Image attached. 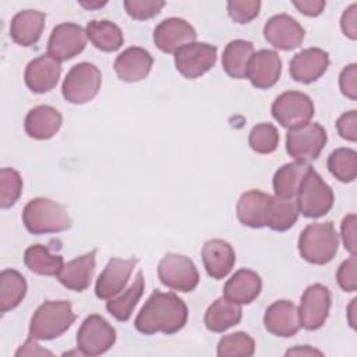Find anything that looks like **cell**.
Returning a JSON list of instances; mask_svg holds the SVG:
<instances>
[{"instance_id": "d4e9b609", "label": "cell", "mask_w": 357, "mask_h": 357, "mask_svg": "<svg viewBox=\"0 0 357 357\" xmlns=\"http://www.w3.org/2000/svg\"><path fill=\"white\" fill-rule=\"evenodd\" d=\"M63 124L60 112L52 106L40 105L31 109L25 117V132L33 139H49L57 134Z\"/></svg>"}, {"instance_id": "7402d4cb", "label": "cell", "mask_w": 357, "mask_h": 357, "mask_svg": "<svg viewBox=\"0 0 357 357\" xmlns=\"http://www.w3.org/2000/svg\"><path fill=\"white\" fill-rule=\"evenodd\" d=\"M153 64L151 53L142 47L132 46L120 53L114 60V71L124 82H137L144 79Z\"/></svg>"}, {"instance_id": "30bf717a", "label": "cell", "mask_w": 357, "mask_h": 357, "mask_svg": "<svg viewBox=\"0 0 357 357\" xmlns=\"http://www.w3.org/2000/svg\"><path fill=\"white\" fill-rule=\"evenodd\" d=\"M158 276L169 289L178 291H191L199 282V273L195 264L185 255L169 252L158 265Z\"/></svg>"}, {"instance_id": "83f0119b", "label": "cell", "mask_w": 357, "mask_h": 357, "mask_svg": "<svg viewBox=\"0 0 357 357\" xmlns=\"http://www.w3.org/2000/svg\"><path fill=\"white\" fill-rule=\"evenodd\" d=\"M243 311L240 304L231 303L225 297L216 298L205 311L204 324L206 329L215 333H222L241 321Z\"/></svg>"}, {"instance_id": "7bdbcfd3", "label": "cell", "mask_w": 357, "mask_h": 357, "mask_svg": "<svg viewBox=\"0 0 357 357\" xmlns=\"http://www.w3.org/2000/svg\"><path fill=\"white\" fill-rule=\"evenodd\" d=\"M339 86L346 98L351 100L357 99V64L351 63L342 70L339 77Z\"/></svg>"}, {"instance_id": "603a6c76", "label": "cell", "mask_w": 357, "mask_h": 357, "mask_svg": "<svg viewBox=\"0 0 357 357\" xmlns=\"http://www.w3.org/2000/svg\"><path fill=\"white\" fill-rule=\"evenodd\" d=\"M271 198L272 195L259 190H250L241 194L236 205V213L240 223L252 229L265 227Z\"/></svg>"}, {"instance_id": "f1b7e54d", "label": "cell", "mask_w": 357, "mask_h": 357, "mask_svg": "<svg viewBox=\"0 0 357 357\" xmlns=\"http://www.w3.org/2000/svg\"><path fill=\"white\" fill-rule=\"evenodd\" d=\"M254 54V45L250 40L234 39L229 42L223 50L222 66L231 78L241 79L247 77V68Z\"/></svg>"}, {"instance_id": "8d00e7d4", "label": "cell", "mask_w": 357, "mask_h": 357, "mask_svg": "<svg viewBox=\"0 0 357 357\" xmlns=\"http://www.w3.org/2000/svg\"><path fill=\"white\" fill-rule=\"evenodd\" d=\"M255 351L254 339L245 332H234L223 336L218 343V356L219 357H236L244 356L250 357Z\"/></svg>"}, {"instance_id": "f35d334b", "label": "cell", "mask_w": 357, "mask_h": 357, "mask_svg": "<svg viewBox=\"0 0 357 357\" xmlns=\"http://www.w3.org/2000/svg\"><path fill=\"white\" fill-rule=\"evenodd\" d=\"M22 192V178L20 173L11 167L0 170V206L11 208Z\"/></svg>"}, {"instance_id": "ffe728a7", "label": "cell", "mask_w": 357, "mask_h": 357, "mask_svg": "<svg viewBox=\"0 0 357 357\" xmlns=\"http://www.w3.org/2000/svg\"><path fill=\"white\" fill-rule=\"evenodd\" d=\"M264 325L266 331L275 336L291 337L301 326L298 308L289 300L275 301L265 311Z\"/></svg>"}, {"instance_id": "c3c4849f", "label": "cell", "mask_w": 357, "mask_h": 357, "mask_svg": "<svg viewBox=\"0 0 357 357\" xmlns=\"http://www.w3.org/2000/svg\"><path fill=\"white\" fill-rule=\"evenodd\" d=\"M42 356V354H47V356H52V351L49 350H45V349H40L39 344L35 342L33 337H29L17 351H15V356Z\"/></svg>"}, {"instance_id": "ba28073f", "label": "cell", "mask_w": 357, "mask_h": 357, "mask_svg": "<svg viewBox=\"0 0 357 357\" xmlns=\"http://www.w3.org/2000/svg\"><path fill=\"white\" fill-rule=\"evenodd\" d=\"M314 110L315 107L311 98L298 91H286L272 103L273 119L289 130L310 123Z\"/></svg>"}, {"instance_id": "484cf974", "label": "cell", "mask_w": 357, "mask_h": 357, "mask_svg": "<svg viewBox=\"0 0 357 357\" xmlns=\"http://www.w3.org/2000/svg\"><path fill=\"white\" fill-rule=\"evenodd\" d=\"M262 280L251 269L237 271L225 284L223 297L236 304H250L261 293Z\"/></svg>"}, {"instance_id": "bcb514c9", "label": "cell", "mask_w": 357, "mask_h": 357, "mask_svg": "<svg viewBox=\"0 0 357 357\" xmlns=\"http://www.w3.org/2000/svg\"><path fill=\"white\" fill-rule=\"evenodd\" d=\"M340 26L343 33L354 40L357 38V4L353 3L350 7L344 10L340 20Z\"/></svg>"}, {"instance_id": "d6986e66", "label": "cell", "mask_w": 357, "mask_h": 357, "mask_svg": "<svg viewBox=\"0 0 357 357\" xmlns=\"http://www.w3.org/2000/svg\"><path fill=\"white\" fill-rule=\"evenodd\" d=\"M282 73V60L279 54L273 50L262 49L252 54L248 68L247 77L252 86L258 89H268L273 86Z\"/></svg>"}, {"instance_id": "b9f144b4", "label": "cell", "mask_w": 357, "mask_h": 357, "mask_svg": "<svg viewBox=\"0 0 357 357\" xmlns=\"http://www.w3.org/2000/svg\"><path fill=\"white\" fill-rule=\"evenodd\" d=\"M336 279L339 286L344 291H356L357 289V259L356 254H351V257L346 261H343L337 269Z\"/></svg>"}, {"instance_id": "74e56055", "label": "cell", "mask_w": 357, "mask_h": 357, "mask_svg": "<svg viewBox=\"0 0 357 357\" xmlns=\"http://www.w3.org/2000/svg\"><path fill=\"white\" fill-rule=\"evenodd\" d=\"M248 144L257 153H272L279 145L278 128L271 123H261L254 126L248 135Z\"/></svg>"}, {"instance_id": "f907efd6", "label": "cell", "mask_w": 357, "mask_h": 357, "mask_svg": "<svg viewBox=\"0 0 357 357\" xmlns=\"http://www.w3.org/2000/svg\"><path fill=\"white\" fill-rule=\"evenodd\" d=\"M356 301H357V298H353L351 300V304L349 305V322H350V325H351V328H356V319L353 318V315H354V308H356Z\"/></svg>"}, {"instance_id": "cb8c5ba5", "label": "cell", "mask_w": 357, "mask_h": 357, "mask_svg": "<svg viewBox=\"0 0 357 357\" xmlns=\"http://www.w3.org/2000/svg\"><path fill=\"white\" fill-rule=\"evenodd\" d=\"M95 257L96 250H92L64 264L57 275L59 282L74 291H84L88 289L95 272Z\"/></svg>"}, {"instance_id": "4316f807", "label": "cell", "mask_w": 357, "mask_h": 357, "mask_svg": "<svg viewBox=\"0 0 357 357\" xmlns=\"http://www.w3.org/2000/svg\"><path fill=\"white\" fill-rule=\"evenodd\" d=\"M46 15L38 10H22L17 13L10 24V35L20 46L35 45L45 28Z\"/></svg>"}, {"instance_id": "f546056e", "label": "cell", "mask_w": 357, "mask_h": 357, "mask_svg": "<svg viewBox=\"0 0 357 357\" xmlns=\"http://www.w3.org/2000/svg\"><path fill=\"white\" fill-rule=\"evenodd\" d=\"M311 166L303 162H291L279 167L273 176V191L279 198H294L298 192L301 181L310 172Z\"/></svg>"}, {"instance_id": "4fadbf2b", "label": "cell", "mask_w": 357, "mask_h": 357, "mask_svg": "<svg viewBox=\"0 0 357 357\" xmlns=\"http://www.w3.org/2000/svg\"><path fill=\"white\" fill-rule=\"evenodd\" d=\"M331 310V291L326 286L314 283L308 286L301 297L298 318L300 325L307 331H317L324 326Z\"/></svg>"}, {"instance_id": "7c38bea8", "label": "cell", "mask_w": 357, "mask_h": 357, "mask_svg": "<svg viewBox=\"0 0 357 357\" xmlns=\"http://www.w3.org/2000/svg\"><path fill=\"white\" fill-rule=\"evenodd\" d=\"M86 31L74 22H63L53 28L47 40V54L57 61L78 56L86 46Z\"/></svg>"}, {"instance_id": "44dd1931", "label": "cell", "mask_w": 357, "mask_h": 357, "mask_svg": "<svg viewBox=\"0 0 357 357\" xmlns=\"http://www.w3.org/2000/svg\"><path fill=\"white\" fill-rule=\"evenodd\" d=\"M202 262L206 273L211 278L220 280L233 269L236 252L230 243L222 238H212L205 241L202 247Z\"/></svg>"}, {"instance_id": "6da1fadb", "label": "cell", "mask_w": 357, "mask_h": 357, "mask_svg": "<svg viewBox=\"0 0 357 357\" xmlns=\"http://www.w3.org/2000/svg\"><path fill=\"white\" fill-rule=\"evenodd\" d=\"M188 318L185 303L172 291L155 290L139 310L134 326L144 335L162 332L173 335L184 328Z\"/></svg>"}, {"instance_id": "5bb4252c", "label": "cell", "mask_w": 357, "mask_h": 357, "mask_svg": "<svg viewBox=\"0 0 357 357\" xmlns=\"http://www.w3.org/2000/svg\"><path fill=\"white\" fill-rule=\"evenodd\" d=\"M195 39L197 32L192 25L177 17L163 20L153 29V42L165 53H176L183 46L194 43Z\"/></svg>"}, {"instance_id": "d6a6232c", "label": "cell", "mask_w": 357, "mask_h": 357, "mask_svg": "<svg viewBox=\"0 0 357 357\" xmlns=\"http://www.w3.org/2000/svg\"><path fill=\"white\" fill-rule=\"evenodd\" d=\"M85 31L92 45L102 52H116L124 42L121 29L109 20H91Z\"/></svg>"}, {"instance_id": "816d5d0a", "label": "cell", "mask_w": 357, "mask_h": 357, "mask_svg": "<svg viewBox=\"0 0 357 357\" xmlns=\"http://www.w3.org/2000/svg\"><path fill=\"white\" fill-rule=\"evenodd\" d=\"M106 4V1H103V3H81V6H84V7H86V8H98V7H102V6H105Z\"/></svg>"}, {"instance_id": "3957f363", "label": "cell", "mask_w": 357, "mask_h": 357, "mask_svg": "<svg viewBox=\"0 0 357 357\" xmlns=\"http://www.w3.org/2000/svg\"><path fill=\"white\" fill-rule=\"evenodd\" d=\"M71 303L67 300H49L38 307L31 318L29 337L52 340L63 335L75 321Z\"/></svg>"}, {"instance_id": "5b68a950", "label": "cell", "mask_w": 357, "mask_h": 357, "mask_svg": "<svg viewBox=\"0 0 357 357\" xmlns=\"http://www.w3.org/2000/svg\"><path fill=\"white\" fill-rule=\"evenodd\" d=\"M298 212L305 218H321L333 206V191L324 178L311 167L297 192Z\"/></svg>"}, {"instance_id": "681fc988", "label": "cell", "mask_w": 357, "mask_h": 357, "mask_svg": "<svg viewBox=\"0 0 357 357\" xmlns=\"http://www.w3.org/2000/svg\"><path fill=\"white\" fill-rule=\"evenodd\" d=\"M312 356V354H318V356H322V353L319 350H315V349H311L310 346H303V347H294L291 350H287L286 351V356Z\"/></svg>"}, {"instance_id": "7a4b0ae2", "label": "cell", "mask_w": 357, "mask_h": 357, "mask_svg": "<svg viewBox=\"0 0 357 357\" xmlns=\"http://www.w3.org/2000/svg\"><path fill=\"white\" fill-rule=\"evenodd\" d=\"M22 222L32 234L60 233L71 227V218L67 209L49 198H33L22 211Z\"/></svg>"}, {"instance_id": "e575fe53", "label": "cell", "mask_w": 357, "mask_h": 357, "mask_svg": "<svg viewBox=\"0 0 357 357\" xmlns=\"http://www.w3.org/2000/svg\"><path fill=\"white\" fill-rule=\"evenodd\" d=\"M298 213L297 201L294 198H279L275 195L271 198L265 226L275 231L289 230L296 223Z\"/></svg>"}, {"instance_id": "1f68e13d", "label": "cell", "mask_w": 357, "mask_h": 357, "mask_svg": "<svg viewBox=\"0 0 357 357\" xmlns=\"http://www.w3.org/2000/svg\"><path fill=\"white\" fill-rule=\"evenodd\" d=\"M24 264L31 272L45 276H57L64 266L63 257L52 254L50 250L42 244H33L25 250Z\"/></svg>"}, {"instance_id": "4dcf8cb0", "label": "cell", "mask_w": 357, "mask_h": 357, "mask_svg": "<svg viewBox=\"0 0 357 357\" xmlns=\"http://www.w3.org/2000/svg\"><path fill=\"white\" fill-rule=\"evenodd\" d=\"M144 287H145L144 275H142V271H138L132 283L119 297L109 298V301L106 303V310L117 321H121V322L128 321L132 315V311L137 303L139 301L144 293Z\"/></svg>"}, {"instance_id": "ee69618b", "label": "cell", "mask_w": 357, "mask_h": 357, "mask_svg": "<svg viewBox=\"0 0 357 357\" xmlns=\"http://www.w3.org/2000/svg\"><path fill=\"white\" fill-rule=\"evenodd\" d=\"M336 128L342 138L356 142L357 141V112L350 110L343 113L336 120Z\"/></svg>"}, {"instance_id": "7dc6e473", "label": "cell", "mask_w": 357, "mask_h": 357, "mask_svg": "<svg viewBox=\"0 0 357 357\" xmlns=\"http://www.w3.org/2000/svg\"><path fill=\"white\" fill-rule=\"evenodd\" d=\"M293 6L308 17H317L319 15L325 8L324 0H301V1H293Z\"/></svg>"}, {"instance_id": "ab89813d", "label": "cell", "mask_w": 357, "mask_h": 357, "mask_svg": "<svg viewBox=\"0 0 357 357\" xmlns=\"http://www.w3.org/2000/svg\"><path fill=\"white\" fill-rule=\"evenodd\" d=\"M229 17L237 24H247L254 20L261 8L259 0H231L226 4Z\"/></svg>"}, {"instance_id": "f6af8a7d", "label": "cell", "mask_w": 357, "mask_h": 357, "mask_svg": "<svg viewBox=\"0 0 357 357\" xmlns=\"http://www.w3.org/2000/svg\"><path fill=\"white\" fill-rule=\"evenodd\" d=\"M342 238L344 248L350 254H356V215L350 213L342 220Z\"/></svg>"}, {"instance_id": "9c48e42d", "label": "cell", "mask_w": 357, "mask_h": 357, "mask_svg": "<svg viewBox=\"0 0 357 357\" xmlns=\"http://www.w3.org/2000/svg\"><path fill=\"white\" fill-rule=\"evenodd\" d=\"M114 342V328L98 314L86 317L77 332V349L82 356L95 357L103 354L112 349Z\"/></svg>"}, {"instance_id": "e0dca14e", "label": "cell", "mask_w": 357, "mask_h": 357, "mask_svg": "<svg viewBox=\"0 0 357 357\" xmlns=\"http://www.w3.org/2000/svg\"><path fill=\"white\" fill-rule=\"evenodd\" d=\"M329 67L328 52L319 47H308L293 56L290 60V75L294 81L311 84L325 74Z\"/></svg>"}, {"instance_id": "9a60e30c", "label": "cell", "mask_w": 357, "mask_h": 357, "mask_svg": "<svg viewBox=\"0 0 357 357\" xmlns=\"http://www.w3.org/2000/svg\"><path fill=\"white\" fill-rule=\"evenodd\" d=\"M264 36L269 45L280 50H293L304 40V28L287 14L269 18L264 26Z\"/></svg>"}, {"instance_id": "836d02e7", "label": "cell", "mask_w": 357, "mask_h": 357, "mask_svg": "<svg viewBox=\"0 0 357 357\" xmlns=\"http://www.w3.org/2000/svg\"><path fill=\"white\" fill-rule=\"evenodd\" d=\"M26 294L25 278L15 269H4L0 273V311L14 310Z\"/></svg>"}, {"instance_id": "8fae6325", "label": "cell", "mask_w": 357, "mask_h": 357, "mask_svg": "<svg viewBox=\"0 0 357 357\" xmlns=\"http://www.w3.org/2000/svg\"><path fill=\"white\" fill-rule=\"evenodd\" d=\"M216 53V46L205 42H194L183 46L174 53V64L183 77L195 79L215 66Z\"/></svg>"}, {"instance_id": "52a82bcc", "label": "cell", "mask_w": 357, "mask_h": 357, "mask_svg": "<svg viewBox=\"0 0 357 357\" xmlns=\"http://www.w3.org/2000/svg\"><path fill=\"white\" fill-rule=\"evenodd\" d=\"M328 141L325 128L318 123H307L286 134V151L297 162L315 160Z\"/></svg>"}, {"instance_id": "d590c367", "label": "cell", "mask_w": 357, "mask_h": 357, "mask_svg": "<svg viewBox=\"0 0 357 357\" xmlns=\"http://www.w3.org/2000/svg\"><path fill=\"white\" fill-rule=\"evenodd\" d=\"M328 169L342 183H351L357 176V153L350 148H337L328 158Z\"/></svg>"}, {"instance_id": "60d3db41", "label": "cell", "mask_w": 357, "mask_h": 357, "mask_svg": "<svg viewBox=\"0 0 357 357\" xmlns=\"http://www.w3.org/2000/svg\"><path fill=\"white\" fill-rule=\"evenodd\" d=\"M165 7V1L160 0H126L124 8L126 13L138 21L149 20L160 13Z\"/></svg>"}, {"instance_id": "ac0fdd59", "label": "cell", "mask_w": 357, "mask_h": 357, "mask_svg": "<svg viewBox=\"0 0 357 357\" xmlns=\"http://www.w3.org/2000/svg\"><path fill=\"white\" fill-rule=\"evenodd\" d=\"M60 61L49 54H42L28 63L24 74L26 86L33 93H45L52 91L60 78Z\"/></svg>"}, {"instance_id": "8992f818", "label": "cell", "mask_w": 357, "mask_h": 357, "mask_svg": "<svg viewBox=\"0 0 357 357\" xmlns=\"http://www.w3.org/2000/svg\"><path fill=\"white\" fill-rule=\"evenodd\" d=\"M100 84V70L92 63L82 61L73 66L67 73L61 85V93L67 102L82 105L98 95Z\"/></svg>"}, {"instance_id": "2e32d148", "label": "cell", "mask_w": 357, "mask_h": 357, "mask_svg": "<svg viewBox=\"0 0 357 357\" xmlns=\"http://www.w3.org/2000/svg\"><path fill=\"white\" fill-rule=\"evenodd\" d=\"M137 258H112L96 279L95 293L100 300H109L119 294L127 284Z\"/></svg>"}, {"instance_id": "277c9868", "label": "cell", "mask_w": 357, "mask_h": 357, "mask_svg": "<svg viewBox=\"0 0 357 357\" xmlns=\"http://www.w3.org/2000/svg\"><path fill=\"white\" fill-rule=\"evenodd\" d=\"M339 247V234L332 222L311 223L298 237V252L314 265H325L333 259Z\"/></svg>"}]
</instances>
